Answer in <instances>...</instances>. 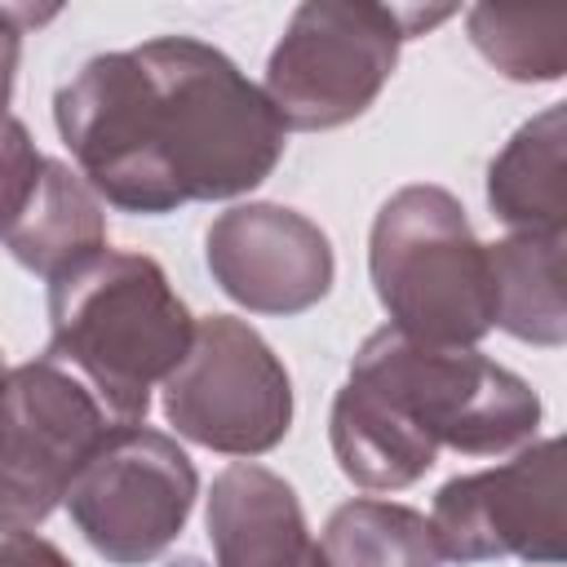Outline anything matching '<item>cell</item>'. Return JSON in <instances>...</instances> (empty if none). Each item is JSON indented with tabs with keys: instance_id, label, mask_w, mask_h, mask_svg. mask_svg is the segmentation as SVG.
<instances>
[{
	"instance_id": "cell-1",
	"label": "cell",
	"mask_w": 567,
	"mask_h": 567,
	"mask_svg": "<svg viewBox=\"0 0 567 567\" xmlns=\"http://www.w3.org/2000/svg\"><path fill=\"white\" fill-rule=\"evenodd\" d=\"M53 124L93 195L142 217L248 195L288 146L266 93L195 35L89 58L58 89Z\"/></svg>"
},
{
	"instance_id": "cell-2",
	"label": "cell",
	"mask_w": 567,
	"mask_h": 567,
	"mask_svg": "<svg viewBox=\"0 0 567 567\" xmlns=\"http://www.w3.org/2000/svg\"><path fill=\"white\" fill-rule=\"evenodd\" d=\"M540 412V394L483 350L421 346L385 323L354 350L328 439L350 483L399 492L434 470L439 447L461 456L527 447Z\"/></svg>"
},
{
	"instance_id": "cell-3",
	"label": "cell",
	"mask_w": 567,
	"mask_h": 567,
	"mask_svg": "<svg viewBox=\"0 0 567 567\" xmlns=\"http://www.w3.org/2000/svg\"><path fill=\"white\" fill-rule=\"evenodd\" d=\"M195 319L164 266L102 248L49 279V359L71 368L115 425L146 421L151 390L190 350Z\"/></svg>"
},
{
	"instance_id": "cell-4",
	"label": "cell",
	"mask_w": 567,
	"mask_h": 567,
	"mask_svg": "<svg viewBox=\"0 0 567 567\" xmlns=\"http://www.w3.org/2000/svg\"><path fill=\"white\" fill-rule=\"evenodd\" d=\"M368 275L390 328L421 346H478L496 328L487 244L443 186L416 182L377 208Z\"/></svg>"
},
{
	"instance_id": "cell-5",
	"label": "cell",
	"mask_w": 567,
	"mask_h": 567,
	"mask_svg": "<svg viewBox=\"0 0 567 567\" xmlns=\"http://www.w3.org/2000/svg\"><path fill=\"white\" fill-rule=\"evenodd\" d=\"M452 9H394V4H297L266 62V102L284 128L319 133L359 120L399 66L403 40L443 22Z\"/></svg>"
},
{
	"instance_id": "cell-6",
	"label": "cell",
	"mask_w": 567,
	"mask_h": 567,
	"mask_svg": "<svg viewBox=\"0 0 567 567\" xmlns=\"http://www.w3.org/2000/svg\"><path fill=\"white\" fill-rule=\"evenodd\" d=\"M115 421L62 363L31 359L0 377V536L35 532Z\"/></svg>"
},
{
	"instance_id": "cell-7",
	"label": "cell",
	"mask_w": 567,
	"mask_h": 567,
	"mask_svg": "<svg viewBox=\"0 0 567 567\" xmlns=\"http://www.w3.org/2000/svg\"><path fill=\"white\" fill-rule=\"evenodd\" d=\"M164 416L208 452L261 456L292 425V381L252 323L208 315L195 323L182 363L164 377Z\"/></svg>"
},
{
	"instance_id": "cell-8",
	"label": "cell",
	"mask_w": 567,
	"mask_h": 567,
	"mask_svg": "<svg viewBox=\"0 0 567 567\" xmlns=\"http://www.w3.org/2000/svg\"><path fill=\"white\" fill-rule=\"evenodd\" d=\"M195 496L199 474L168 434L115 425L71 478L66 509L106 563L146 567L182 536Z\"/></svg>"
},
{
	"instance_id": "cell-9",
	"label": "cell",
	"mask_w": 567,
	"mask_h": 567,
	"mask_svg": "<svg viewBox=\"0 0 567 567\" xmlns=\"http://www.w3.org/2000/svg\"><path fill=\"white\" fill-rule=\"evenodd\" d=\"M430 527L452 563H563V439H532L505 465L447 478Z\"/></svg>"
},
{
	"instance_id": "cell-10",
	"label": "cell",
	"mask_w": 567,
	"mask_h": 567,
	"mask_svg": "<svg viewBox=\"0 0 567 567\" xmlns=\"http://www.w3.org/2000/svg\"><path fill=\"white\" fill-rule=\"evenodd\" d=\"M204 257L217 288L252 315H301L332 288L328 235L284 204H235L213 217Z\"/></svg>"
},
{
	"instance_id": "cell-11",
	"label": "cell",
	"mask_w": 567,
	"mask_h": 567,
	"mask_svg": "<svg viewBox=\"0 0 567 567\" xmlns=\"http://www.w3.org/2000/svg\"><path fill=\"white\" fill-rule=\"evenodd\" d=\"M208 540L217 567H328L297 492L252 461L226 465L213 478Z\"/></svg>"
},
{
	"instance_id": "cell-12",
	"label": "cell",
	"mask_w": 567,
	"mask_h": 567,
	"mask_svg": "<svg viewBox=\"0 0 567 567\" xmlns=\"http://www.w3.org/2000/svg\"><path fill=\"white\" fill-rule=\"evenodd\" d=\"M492 217L509 235H567V111L545 106L501 146L487 168Z\"/></svg>"
},
{
	"instance_id": "cell-13",
	"label": "cell",
	"mask_w": 567,
	"mask_h": 567,
	"mask_svg": "<svg viewBox=\"0 0 567 567\" xmlns=\"http://www.w3.org/2000/svg\"><path fill=\"white\" fill-rule=\"evenodd\" d=\"M0 239L18 266L44 279H58L75 261L106 248V217H102L93 186L71 164L44 159L31 204Z\"/></svg>"
},
{
	"instance_id": "cell-14",
	"label": "cell",
	"mask_w": 567,
	"mask_h": 567,
	"mask_svg": "<svg viewBox=\"0 0 567 567\" xmlns=\"http://www.w3.org/2000/svg\"><path fill=\"white\" fill-rule=\"evenodd\" d=\"M567 235H505L487 244L492 323L527 346L558 350L567 341L563 248Z\"/></svg>"
},
{
	"instance_id": "cell-15",
	"label": "cell",
	"mask_w": 567,
	"mask_h": 567,
	"mask_svg": "<svg viewBox=\"0 0 567 567\" xmlns=\"http://www.w3.org/2000/svg\"><path fill=\"white\" fill-rule=\"evenodd\" d=\"M328 567H439V540L421 509L399 501H346L323 527Z\"/></svg>"
},
{
	"instance_id": "cell-16",
	"label": "cell",
	"mask_w": 567,
	"mask_h": 567,
	"mask_svg": "<svg viewBox=\"0 0 567 567\" xmlns=\"http://www.w3.org/2000/svg\"><path fill=\"white\" fill-rule=\"evenodd\" d=\"M474 49L518 84H549L567 66V13L563 9H492L465 13Z\"/></svg>"
},
{
	"instance_id": "cell-17",
	"label": "cell",
	"mask_w": 567,
	"mask_h": 567,
	"mask_svg": "<svg viewBox=\"0 0 567 567\" xmlns=\"http://www.w3.org/2000/svg\"><path fill=\"white\" fill-rule=\"evenodd\" d=\"M44 173V155L35 151L27 124L9 111H0V235L22 217V208L35 195V182Z\"/></svg>"
},
{
	"instance_id": "cell-18",
	"label": "cell",
	"mask_w": 567,
	"mask_h": 567,
	"mask_svg": "<svg viewBox=\"0 0 567 567\" xmlns=\"http://www.w3.org/2000/svg\"><path fill=\"white\" fill-rule=\"evenodd\" d=\"M53 18V9L35 13V9H13V4H0V111L9 106L13 97V75H18V53H22V31L31 22H44Z\"/></svg>"
},
{
	"instance_id": "cell-19",
	"label": "cell",
	"mask_w": 567,
	"mask_h": 567,
	"mask_svg": "<svg viewBox=\"0 0 567 567\" xmlns=\"http://www.w3.org/2000/svg\"><path fill=\"white\" fill-rule=\"evenodd\" d=\"M0 567H75L53 540L27 532V536H4L0 540Z\"/></svg>"
},
{
	"instance_id": "cell-20",
	"label": "cell",
	"mask_w": 567,
	"mask_h": 567,
	"mask_svg": "<svg viewBox=\"0 0 567 567\" xmlns=\"http://www.w3.org/2000/svg\"><path fill=\"white\" fill-rule=\"evenodd\" d=\"M0 377H4V359H0Z\"/></svg>"
}]
</instances>
